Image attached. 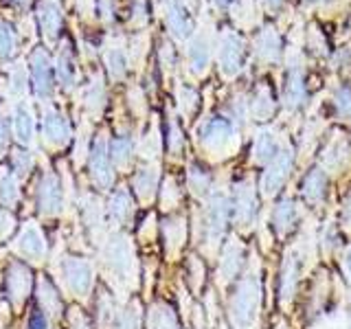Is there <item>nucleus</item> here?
<instances>
[{
    "label": "nucleus",
    "mask_w": 351,
    "mask_h": 329,
    "mask_svg": "<svg viewBox=\"0 0 351 329\" xmlns=\"http://www.w3.org/2000/svg\"><path fill=\"white\" fill-rule=\"evenodd\" d=\"M259 303H261V279L257 266L248 270V274L237 283L233 299L228 305L230 323L235 329H250L257 321L259 314Z\"/></svg>",
    "instance_id": "nucleus-1"
},
{
    "label": "nucleus",
    "mask_w": 351,
    "mask_h": 329,
    "mask_svg": "<svg viewBox=\"0 0 351 329\" xmlns=\"http://www.w3.org/2000/svg\"><path fill=\"white\" fill-rule=\"evenodd\" d=\"M104 261L117 279H134V250L125 235H112L108 239Z\"/></svg>",
    "instance_id": "nucleus-2"
},
{
    "label": "nucleus",
    "mask_w": 351,
    "mask_h": 329,
    "mask_svg": "<svg viewBox=\"0 0 351 329\" xmlns=\"http://www.w3.org/2000/svg\"><path fill=\"white\" fill-rule=\"evenodd\" d=\"M292 169V151L290 149H283L279 151V156L274 158L272 162H268L266 171L261 175V191L266 195H274L277 193L283 182L288 180Z\"/></svg>",
    "instance_id": "nucleus-3"
},
{
    "label": "nucleus",
    "mask_w": 351,
    "mask_h": 329,
    "mask_svg": "<svg viewBox=\"0 0 351 329\" xmlns=\"http://www.w3.org/2000/svg\"><path fill=\"white\" fill-rule=\"evenodd\" d=\"M228 200L222 193L211 195L206 206V241L208 244H217L219 237L224 233L226 219H228Z\"/></svg>",
    "instance_id": "nucleus-4"
},
{
    "label": "nucleus",
    "mask_w": 351,
    "mask_h": 329,
    "mask_svg": "<svg viewBox=\"0 0 351 329\" xmlns=\"http://www.w3.org/2000/svg\"><path fill=\"white\" fill-rule=\"evenodd\" d=\"M64 277H66V283H69V288L77 296H86L88 292H90L93 268L86 259H80V257L66 259L64 261Z\"/></svg>",
    "instance_id": "nucleus-5"
},
{
    "label": "nucleus",
    "mask_w": 351,
    "mask_h": 329,
    "mask_svg": "<svg viewBox=\"0 0 351 329\" xmlns=\"http://www.w3.org/2000/svg\"><path fill=\"white\" fill-rule=\"evenodd\" d=\"M233 215L237 219V224H241V226H248L250 222H255L257 195H255V186H252L250 182H239L235 186Z\"/></svg>",
    "instance_id": "nucleus-6"
},
{
    "label": "nucleus",
    "mask_w": 351,
    "mask_h": 329,
    "mask_svg": "<svg viewBox=\"0 0 351 329\" xmlns=\"http://www.w3.org/2000/svg\"><path fill=\"white\" fill-rule=\"evenodd\" d=\"M38 206L44 215H55L62 208V186L55 173H47L38 189Z\"/></svg>",
    "instance_id": "nucleus-7"
},
{
    "label": "nucleus",
    "mask_w": 351,
    "mask_h": 329,
    "mask_svg": "<svg viewBox=\"0 0 351 329\" xmlns=\"http://www.w3.org/2000/svg\"><path fill=\"white\" fill-rule=\"evenodd\" d=\"M90 171H93V180L101 186V189H110V186H112L114 173H112V167H110V158H108V149H106L104 138H99L90 151Z\"/></svg>",
    "instance_id": "nucleus-8"
},
{
    "label": "nucleus",
    "mask_w": 351,
    "mask_h": 329,
    "mask_svg": "<svg viewBox=\"0 0 351 329\" xmlns=\"http://www.w3.org/2000/svg\"><path fill=\"white\" fill-rule=\"evenodd\" d=\"M16 250L22 257L33 259V261H40L44 255H47V241H44V235L40 233V228L36 224H27L22 228Z\"/></svg>",
    "instance_id": "nucleus-9"
},
{
    "label": "nucleus",
    "mask_w": 351,
    "mask_h": 329,
    "mask_svg": "<svg viewBox=\"0 0 351 329\" xmlns=\"http://www.w3.org/2000/svg\"><path fill=\"white\" fill-rule=\"evenodd\" d=\"M301 255L299 250H290L283 259V270H281V303L288 305L296 292V283H299L301 274Z\"/></svg>",
    "instance_id": "nucleus-10"
},
{
    "label": "nucleus",
    "mask_w": 351,
    "mask_h": 329,
    "mask_svg": "<svg viewBox=\"0 0 351 329\" xmlns=\"http://www.w3.org/2000/svg\"><path fill=\"white\" fill-rule=\"evenodd\" d=\"M31 73H33V88L40 97H47L51 93V82H53V69L49 58L42 51H38L31 58Z\"/></svg>",
    "instance_id": "nucleus-11"
},
{
    "label": "nucleus",
    "mask_w": 351,
    "mask_h": 329,
    "mask_svg": "<svg viewBox=\"0 0 351 329\" xmlns=\"http://www.w3.org/2000/svg\"><path fill=\"white\" fill-rule=\"evenodd\" d=\"M29 290H31V272L22 263H14L7 274V292L11 296V301L22 303Z\"/></svg>",
    "instance_id": "nucleus-12"
},
{
    "label": "nucleus",
    "mask_w": 351,
    "mask_h": 329,
    "mask_svg": "<svg viewBox=\"0 0 351 329\" xmlns=\"http://www.w3.org/2000/svg\"><path fill=\"white\" fill-rule=\"evenodd\" d=\"M241 58H244V51H241V42L237 36L228 33L222 42V53H219V64H222V71L226 75H237L241 69Z\"/></svg>",
    "instance_id": "nucleus-13"
},
{
    "label": "nucleus",
    "mask_w": 351,
    "mask_h": 329,
    "mask_svg": "<svg viewBox=\"0 0 351 329\" xmlns=\"http://www.w3.org/2000/svg\"><path fill=\"white\" fill-rule=\"evenodd\" d=\"M241 257H244V246L237 239H230L222 252V261H219V279H222V283L235 279V274L239 272Z\"/></svg>",
    "instance_id": "nucleus-14"
},
{
    "label": "nucleus",
    "mask_w": 351,
    "mask_h": 329,
    "mask_svg": "<svg viewBox=\"0 0 351 329\" xmlns=\"http://www.w3.org/2000/svg\"><path fill=\"white\" fill-rule=\"evenodd\" d=\"M230 132H233V125H230L228 119L213 117V119H208L202 127V141L208 147H219L230 138Z\"/></svg>",
    "instance_id": "nucleus-15"
},
{
    "label": "nucleus",
    "mask_w": 351,
    "mask_h": 329,
    "mask_svg": "<svg viewBox=\"0 0 351 329\" xmlns=\"http://www.w3.org/2000/svg\"><path fill=\"white\" fill-rule=\"evenodd\" d=\"M325 191H327V175L323 169H312L310 173L303 178L301 184V193L310 204H321L325 200Z\"/></svg>",
    "instance_id": "nucleus-16"
},
{
    "label": "nucleus",
    "mask_w": 351,
    "mask_h": 329,
    "mask_svg": "<svg viewBox=\"0 0 351 329\" xmlns=\"http://www.w3.org/2000/svg\"><path fill=\"white\" fill-rule=\"evenodd\" d=\"M44 136L51 143V145H64L71 136V127L66 123V119L58 112H47L44 117Z\"/></svg>",
    "instance_id": "nucleus-17"
},
{
    "label": "nucleus",
    "mask_w": 351,
    "mask_h": 329,
    "mask_svg": "<svg viewBox=\"0 0 351 329\" xmlns=\"http://www.w3.org/2000/svg\"><path fill=\"white\" fill-rule=\"evenodd\" d=\"M283 99L288 108H301L305 103V84H303V75L299 69H292L288 75V82H285V90H283Z\"/></svg>",
    "instance_id": "nucleus-18"
},
{
    "label": "nucleus",
    "mask_w": 351,
    "mask_h": 329,
    "mask_svg": "<svg viewBox=\"0 0 351 329\" xmlns=\"http://www.w3.org/2000/svg\"><path fill=\"white\" fill-rule=\"evenodd\" d=\"M147 325L149 329H178V318H176V312L169 305L156 303L152 305L147 314Z\"/></svg>",
    "instance_id": "nucleus-19"
},
{
    "label": "nucleus",
    "mask_w": 351,
    "mask_h": 329,
    "mask_svg": "<svg viewBox=\"0 0 351 329\" xmlns=\"http://www.w3.org/2000/svg\"><path fill=\"white\" fill-rule=\"evenodd\" d=\"M296 217H299V213H296L294 202L281 200V204L274 208V228H277V233L288 235L296 224Z\"/></svg>",
    "instance_id": "nucleus-20"
},
{
    "label": "nucleus",
    "mask_w": 351,
    "mask_h": 329,
    "mask_svg": "<svg viewBox=\"0 0 351 329\" xmlns=\"http://www.w3.org/2000/svg\"><path fill=\"white\" fill-rule=\"evenodd\" d=\"M255 156L259 162H272L279 156V143L274 138L272 132H268V130L259 132L257 143H255Z\"/></svg>",
    "instance_id": "nucleus-21"
},
{
    "label": "nucleus",
    "mask_w": 351,
    "mask_h": 329,
    "mask_svg": "<svg viewBox=\"0 0 351 329\" xmlns=\"http://www.w3.org/2000/svg\"><path fill=\"white\" fill-rule=\"evenodd\" d=\"M167 22H169V29L176 38H186L191 31V22H189V16L184 14L182 5L178 0H173L171 7H169V16H167Z\"/></svg>",
    "instance_id": "nucleus-22"
},
{
    "label": "nucleus",
    "mask_w": 351,
    "mask_h": 329,
    "mask_svg": "<svg viewBox=\"0 0 351 329\" xmlns=\"http://www.w3.org/2000/svg\"><path fill=\"white\" fill-rule=\"evenodd\" d=\"M156 184H158V173H156V169H152V167L138 169L136 178H134V189H136L141 200H152L154 191H156Z\"/></svg>",
    "instance_id": "nucleus-23"
},
{
    "label": "nucleus",
    "mask_w": 351,
    "mask_h": 329,
    "mask_svg": "<svg viewBox=\"0 0 351 329\" xmlns=\"http://www.w3.org/2000/svg\"><path fill=\"white\" fill-rule=\"evenodd\" d=\"M14 130H16V138L27 145L33 136V114L27 106H18L16 110V121H14Z\"/></svg>",
    "instance_id": "nucleus-24"
},
{
    "label": "nucleus",
    "mask_w": 351,
    "mask_h": 329,
    "mask_svg": "<svg viewBox=\"0 0 351 329\" xmlns=\"http://www.w3.org/2000/svg\"><path fill=\"white\" fill-rule=\"evenodd\" d=\"M110 215H112V219H117V222H125V219H130L132 215V200H130V193L119 189L112 197H110V206H108Z\"/></svg>",
    "instance_id": "nucleus-25"
},
{
    "label": "nucleus",
    "mask_w": 351,
    "mask_h": 329,
    "mask_svg": "<svg viewBox=\"0 0 351 329\" xmlns=\"http://www.w3.org/2000/svg\"><path fill=\"white\" fill-rule=\"evenodd\" d=\"M38 299H40V305L44 307V312L49 316H58L60 310H62V303L58 299V292L53 290V285L49 281H40L38 285Z\"/></svg>",
    "instance_id": "nucleus-26"
},
{
    "label": "nucleus",
    "mask_w": 351,
    "mask_h": 329,
    "mask_svg": "<svg viewBox=\"0 0 351 329\" xmlns=\"http://www.w3.org/2000/svg\"><path fill=\"white\" fill-rule=\"evenodd\" d=\"M162 233H165V241H167L169 250L180 248L184 241V222L180 217L167 219V222L162 224Z\"/></svg>",
    "instance_id": "nucleus-27"
},
{
    "label": "nucleus",
    "mask_w": 351,
    "mask_h": 329,
    "mask_svg": "<svg viewBox=\"0 0 351 329\" xmlns=\"http://www.w3.org/2000/svg\"><path fill=\"white\" fill-rule=\"evenodd\" d=\"M279 47H281V42H279V36L274 33V29H263V33L259 36V53H261V58L263 60H270L274 62L279 58Z\"/></svg>",
    "instance_id": "nucleus-28"
},
{
    "label": "nucleus",
    "mask_w": 351,
    "mask_h": 329,
    "mask_svg": "<svg viewBox=\"0 0 351 329\" xmlns=\"http://www.w3.org/2000/svg\"><path fill=\"white\" fill-rule=\"evenodd\" d=\"M40 20H42V27H44V31H47V36H49V38H55V36H58V31H60V22H62L58 5H55V3L42 5Z\"/></svg>",
    "instance_id": "nucleus-29"
},
{
    "label": "nucleus",
    "mask_w": 351,
    "mask_h": 329,
    "mask_svg": "<svg viewBox=\"0 0 351 329\" xmlns=\"http://www.w3.org/2000/svg\"><path fill=\"white\" fill-rule=\"evenodd\" d=\"M16 200H18V182L14 175L3 173L0 175V202L5 206H11L16 204Z\"/></svg>",
    "instance_id": "nucleus-30"
},
{
    "label": "nucleus",
    "mask_w": 351,
    "mask_h": 329,
    "mask_svg": "<svg viewBox=\"0 0 351 329\" xmlns=\"http://www.w3.org/2000/svg\"><path fill=\"white\" fill-rule=\"evenodd\" d=\"M272 110H274L272 95H270V90H266V88H261L259 95L255 97V101H252V112H255L257 119H266L272 114Z\"/></svg>",
    "instance_id": "nucleus-31"
},
{
    "label": "nucleus",
    "mask_w": 351,
    "mask_h": 329,
    "mask_svg": "<svg viewBox=\"0 0 351 329\" xmlns=\"http://www.w3.org/2000/svg\"><path fill=\"white\" fill-rule=\"evenodd\" d=\"M110 151H112V158L119 164H125L132 156V138L130 136H119L112 141L110 145Z\"/></svg>",
    "instance_id": "nucleus-32"
},
{
    "label": "nucleus",
    "mask_w": 351,
    "mask_h": 329,
    "mask_svg": "<svg viewBox=\"0 0 351 329\" xmlns=\"http://www.w3.org/2000/svg\"><path fill=\"white\" fill-rule=\"evenodd\" d=\"M55 73H58V80L69 88L73 86L75 82V69H73V60L69 53H62L60 60H58V69H55Z\"/></svg>",
    "instance_id": "nucleus-33"
},
{
    "label": "nucleus",
    "mask_w": 351,
    "mask_h": 329,
    "mask_svg": "<svg viewBox=\"0 0 351 329\" xmlns=\"http://www.w3.org/2000/svg\"><path fill=\"white\" fill-rule=\"evenodd\" d=\"M208 184H211L208 173L202 167H195V164H193V167L189 169V186H191V191L195 195H202L208 189Z\"/></svg>",
    "instance_id": "nucleus-34"
},
{
    "label": "nucleus",
    "mask_w": 351,
    "mask_h": 329,
    "mask_svg": "<svg viewBox=\"0 0 351 329\" xmlns=\"http://www.w3.org/2000/svg\"><path fill=\"white\" fill-rule=\"evenodd\" d=\"M189 58H191V66L193 71H202L204 66L208 64V49L202 40H195L189 49Z\"/></svg>",
    "instance_id": "nucleus-35"
},
{
    "label": "nucleus",
    "mask_w": 351,
    "mask_h": 329,
    "mask_svg": "<svg viewBox=\"0 0 351 329\" xmlns=\"http://www.w3.org/2000/svg\"><path fill=\"white\" fill-rule=\"evenodd\" d=\"M141 325V316H138V307L136 305H130L128 310L119 316L117 327L114 329H138Z\"/></svg>",
    "instance_id": "nucleus-36"
},
{
    "label": "nucleus",
    "mask_w": 351,
    "mask_h": 329,
    "mask_svg": "<svg viewBox=\"0 0 351 329\" xmlns=\"http://www.w3.org/2000/svg\"><path fill=\"white\" fill-rule=\"evenodd\" d=\"M336 110L343 119H351V88L343 86L336 93Z\"/></svg>",
    "instance_id": "nucleus-37"
},
{
    "label": "nucleus",
    "mask_w": 351,
    "mask_h": 329,
    "mask_svg": "<svg viewBox=\"0 0 351 329\" xmlns=\"http://www.w3.org/2000/svg\"><path fill=\"white\" fill-rule=\"evenodd\" d=\"M84 213H86L88 226H99V224H101V206H99V202L93 200V197H86Z\"/></svg>",
    "instance_id": "nucleus-38"
},
{
    "label": "nucleus",
    "mask_w": 351,
    "mask_h": 329,
    "mask_svg": "<svg viewBox=\"0 0 351 329\" xmlns=\"http://www.w3.org/2000/svg\"><path fill=\"white\" fill-rule=\"evenodd\" d=\"M11 49H14V33H11L5 22H0V60L9 58Z\"/></svg>",
    "instance_id": "nucleus-39"
},
{
    "label": "nucleus",
    "mask_w": 351,
    "mask_h": 329,
    "mask_svg": "<svg viewBox=\"0 0 351 329\" xmlns=\"http://www.w3.org/2000/svg\"><path fill=\"white\" fill-rule=\"evenodd\" d=\"M108 71L112 77H121L125 73V58L121 51H112L108 55Z\"/></svg>",
    "instance_id": "nucleus-40"
},
{
    "label": "nucleus",
    "mask_w": 351,
    "mask_h": 329,
    "mask_svg": "<svg viewBox=\"0 0 351 329\" xmlns=\"http://www.w3.org/2000/svg\"><path fill=\"white\" fill-rule=\"evenodd\" d=\"M110 321H112V303L104 294L101 301H99V323H101V329H108Z\"/></svg>",
    "instance_id": "nucleus-41"
},
{
    "label": "nucleus",
    "mask_w": 351,
    "mask_h": 329,
    "mask_svg": "<svg viewBox=\"0 0 351 329\" xmlns=\"http://www.w3.org/2000/svg\"><path fill=\"white\" fill-rule=\"evenodd\" d=\"M14 164H16V173L20 175H27L29 173V169H31V156L27 151H16V156H14Z\"/></svg>",
    "instance_id": "nucleus-42"
},
{
    "label": "nucleus",
    "mask_w": 351,
    "mask_h": 329,
    "mask_svg": "<svg viewBox=\"0 0 351 329\" xmlns=\"http://www.w3.org/2000/svg\"><path fill=\"white\" fill-rule=\"evenodd\" d=\"M11 228H14V217L0 208V237H7L11 233Z\"/></svg>",
    "instance_id": "nucleus-43"
},
{
    "label": "nucleus",
    "mask_w": 351,
    "mask_h": 329,
    "mask_svg": "<svg viewBox=\"0 0 351 329\" xmlns=\"http://www.w3.org/2000/svg\"><path fill=\"white\" fill-rule=\"evenodd\" d=\"M29 329H49V323H47V316L42 312H36L31 316V323H29Z\"/></svg>",
    "instance_id": "nucleus-44"
},
{
    "label": "nucleus",
    "mask_w": 351,
    "mask_h": 329,
    "mask_svg": "<svg viewBox=\"0 0 351 329\" xmlns=\"http://www.w3.org/2000/svg\"><path fill=\"white\" fill-rule=\"evenodd\" d=\"M11 84H14V90L16 93H22V90H25V73H14V77H11Z\"/></svg>",
    "instance_id": "nucleus-45"
},
{
    "label": "nucleus",
    "mask_w": 351,
    "mask_h": 329,
    "mask_svg": "<svg viewBox=\"0 0 351 329\" xmlns=\"http://www.w3.org/2000/svg\"><path fill=\"white\" fill-rule=\"evenodd\" d=\"M71 323H73V329H88L86 318H84L82 314H77V312L73 314V321H71Z\"/></svg>",
    "instance_id": "nucleus-46"
},
{
    "label": "nucleus",
    "mask_w": 351,
    "mask_h": 329,
    "mask_svg": "<svg viewBox=\"0 0 351 329\" xmlns=\"http://www.w3.org/2000/svg\"><path fill=\"white\" fill-rule=\"evenodd\" d=\"M343 219H345V224L351 228V197H349L347 204H345V215H343Z\"/></svg>",
    "instance_id": "nucleus-47"
},
{
    "label": "nucleus",
    "mask_w": 351,
    "mask_h": 329,
    "mask_svg": "<svg viewBox=\"0 0 351 329\" xmlns=\"http://www.w3.org/2000/svg\"><path fill=\"white\" fill-rule=\"evenodd\" d=\"M7 143V123H0V147Z\"/></svg>",
    "instance_id": "nucleus-48"
},
{
    "label": "nucleus",
    "mask_w": 351,
    "mask_h": 329,
    "mask_svg": "<svg viewBox=\"0 0 351 329\" xmlns=\"http://www.w3.org/2000/svg\"><path fill=\"white\" fill-rule=\"evenodd\" d=\"M345 268H347L349 277H351V248L347 250V255H345Z\"/></svg>",
    "instance_id": "nucleus-49"
},
{
    "label": "nucleus",
    "mask_w": 351,
    "mask_h": 329,
    "mask_svg": "<svg viewBox=\"0 0 351 329\" xmlns=\"http://www.w3.org/2000/svg\"><path fill=\"white\" fill-rule=\"evenodd\" d=\"M230 3H233V0H215V5H219V7H226Z\"/></svg>",
    "instance_id": "nucleus-50"
},
{
    "label": "nucleus",
    "mask_w": 351,
    "mask_h": 329,
    "mask_svg": "<svg viewBox=\"0 0 351 329\" xmlns=\"http://www.w3.org/2000/svg\"><path fill=\"white\" fill-rule=\"evenodd\" d=\"M266 3H268L270 7H279V5H281V0H266Z\"/></svg>",
    "instance_id": "nucleus-51"
},
{
    "label": "nucleus",
    "mask_w": 351,
    "mask_h": 329,
    "mask_svg": "<svg viewBox=\"0 0 351 329\" xmlns=\"http://www.w3.org/2000/svg\"><path fill=\"white\" fill-rule=\"evenodd\" d=\"M16 3H25V0H16Z\"/></svg>",
    "instance_id": "nucleus-52"
},
{
    "label": "nucleus",
    "mask_w": 351,
    "mask_h": 329,
    "mask_svg": "<svg viewBox=\"0 0 351 329\" xmlns=\"http://www.w3.org/2000/svg\"><path fill=\"white\" fill-rule=\"evenodd\" d=\"M347 329H351V321H349V327H347Z\"/></svg>",
    "instance_id": "nucleus-53"
},
{
    "label": "nucleus",
    "mask_w": 351,
    "mask_h": 329,
    "mask_svg": "<svg viewBox=\"0 0 351 329\" xmlns=\"http://www.w3.org/2000/svg\"><path fill=\"white\" fill-rule=\"evenodd\" d=\"M279 329H283V327H279Z\"/></svg>",
    "instance_id": "nucleus-54"
}]
</instances>
